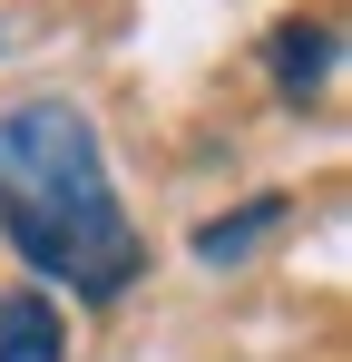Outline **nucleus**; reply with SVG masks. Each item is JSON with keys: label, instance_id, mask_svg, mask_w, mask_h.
I'll return each instance as SVG.
<instances>
[{"label": "nucleus", "instance_id": "4", "mask_svg": "<svg viewBox=\"0 0 352 362\" xmlns=\"http://www.w3.org/2000/svg\"><path fill=\"white\" fill-rule=\"evenodd\" d=\"M274 226H284V196H254V206H235V216H216V226H196V264H245Z\"/></svg>", "mask_w": 352, "mask_h": 362}, {"label": "nucleus", "instance_id": "1", "mask_svg": "<svg viewBox=\"0 0 352 362\" xmlns=\"http://www.w3.org/2000/svg\"><path fill=\"white\" fill-rule=\"evenodd\" d=\"M0 235L20 245L30 274H49L88 303H117L147 274V235L117 206V177H108V147H98L88 108H69V98L0 108Z\"/></svg>", "mask_w": 352, "mask_h": 362}, {"label": "nucleus", "instance_id": "3", "mask_svg": "<svg viewBox=\"0 0 352 362\" xmlns=\"http://www.w3.org/2000/svg\"><path fill=\"white\" fill-rule=\"evenodd\" d=\"M0 362H69V323L49 313V294H0Z\"/></svg>", "mask_w": 352, "mask_h": 362}, {"label": "nucleus", "instance_id": "2", "mask_svg": "<svg viewBox=\"0 0 352 362\" xmlns=\"http://www.w3.org/2000/svg\"><path fill=\"white\" fill-rule=\"evenodd\" d=\"M333 59H343V20L333 10H293V20L264 30V78L284 98H323L333 88Z\"/></svg>", "mask_w": 352, "mask_h": 362}]
</instances>
